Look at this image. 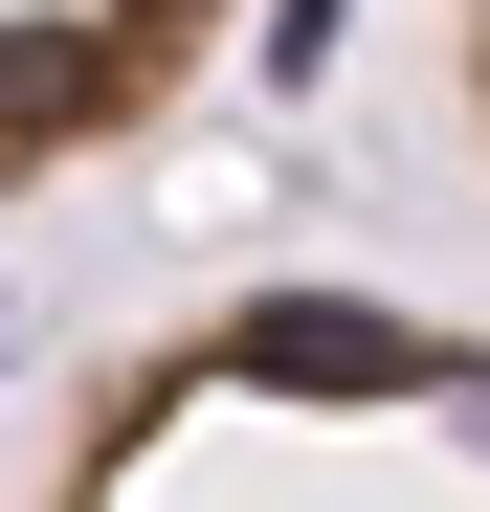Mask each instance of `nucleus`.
Wrapping results in <instances>:
<instances>
[{
	"label": "nucleus",
	"instance_id": "1",
	"mask_svg": "<svg viewBox=\"0 0 490 512\" xmlns=\"http://www.w3.org/2000/svg\"><path fill=\"white\" fill-rule=\"evenodd\" d=\"M23 512H490V334L401 290H223L67 401Z\"/></svg>",
	"mask_w": 490,
	"mask_h": 512
},
{
	"label": "nucleus",
	"instance_id": "2",
	"mask_svg": "<svg viewBox=\"0 0 490 512\" xmlns=\"http://www.w3.org/2000/svg\"><path fill=\"white\" fill-rule=\"evenodd\" d=\"M245 23H268V0H0V201H45V179H90V156L179 134Z\"/></svg>",
	"mask_w": 490,
	"mask_h": 512
},
{
	"label": "nucleus",
	"instance_id": "3",
	"mask_svg": "<svg viewBox=\"0 0 490 512\" xmlns=\"http://www.w3.org/2000/svg\"><path fill=\"white\" fill-rule=\"evenodd\" d=\"M446 90H468V156H490V0H446Z\"/></svg>",
	"mask_w": 490,
	"mask_h": 512
}]
</instances>
